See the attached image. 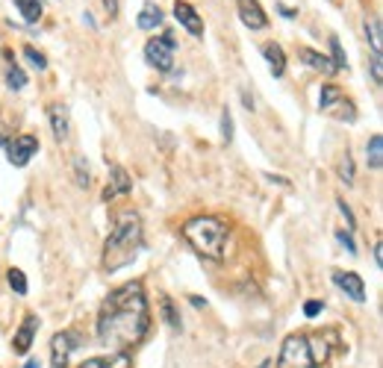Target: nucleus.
<instances>
[{
	"instance_id": "obj_1",
	"label": "nucleus",
	"mask_w": 383,
	"mask_h": 368,
	"mask_svg": "<svg viewBox=\"0 0 383 368\" xmlns=\"http://www.w3.org/2000/svg\"><path fill=\"white\" fill-rule=\"evenodd\" d=\"M151 327V309L145 298V286L133 280L118 286L100 306L97 316V339L112 351H127L145 339Z\"/></svg>"
},
{
	"instance_id": "obj_2",
	"label": "nucleus",
	"mask_w": 383,
	"mask_h": 368,
	"mask_svg": "<svg viewBox=\"0 0 383 368\" xmlns=\"http://www.w3.org/2000/svg\"><path fill=\"white\" fill-rule=\"evenodd\" d=\"M139 250H142V218L136 212H124V216H118L112 233L104 245V268L109 274L127 268L139 257Z\"/></svg>"
},
{
	"instance_id": "obj_3",
	"label": "nucleus",
	"mask_w": 383,
	"mask_h": 368,
	"mask_svg": "<svg viewBox=\"0 0 383 368\" xmlns=\"http://www.w3.org/2000/svg\"><path fill=\"white\" fill-rule=\"evenodd\" d=\"M183 239L198 250L200 257L221 262L227 257L225 247H227V239H230V227L218 216H198V218H189L183 224Z\"/></svg>"
},
{
	"instance_id": "obj_4",
	"label": "nucleus",
	"mask_w": 383,
	"mask_h": 368,
	"mask_svg": "<svg viewBox=\"0 0 383 368\" xmlns=\"http://www.w3.org/2000/svg\"><path fill=\"white\" fill-rule=\"evenodd\" d=\"M313 347L307 336H289L280 347V357H277V368H313Z\"/></svg>"
},
{
	"instance_id": "obj_5",
	"label": "nucleus",
	"mask_w": 383,
	"mask_h": 368,
	"mask_svg": "<svg viewBox=\"0 0 383 368\" xmlns=\"http://www.w3.org/2000/svg\"><path fill=\"white\" fill-rule=\"evenodd\" d=\"M174 35L166 33V35H159V38H151V42L145 45V60L156 68V71H171L174 68Z\"/></svg>"
},
{
	"instance_id": "obj_6",
	"label": "nucleus",
	"mask_w": 383,
	"mask_h": 368,
	"mask_svg": "<svg viewBox=\"0 0 383 368\" xmlns=\"http://www.w3.org/2000/svg\"><path fill=\"white\" fill-rule=\"evenodd\" d=\"M80 347V336L71 333V330H63V333H56L50 339V362L53 368H68V359L71 354Z\"/></svg>"
},
{
	"instance_id": "obj_7",
	"label": "nucleus",
	"mask_w": 383,
	"mask_h": 368,
	"mask_svg": "<svg viewBox=\"0 0 383 368\" xmlns=\"http://www.w3.org/2000/svg\"><path fill=\"white\" fill-rule=\"evenodd\" d=\"M38 153V139L36 135H15V142L9 145V162L12 165H18V168H24L33 157Z\"/></svg>"
},
{
	"instance_id": "obj_8",
	"label": "nucleus",
	"mask_w": 383,
	"mask_h": 368,
	"mask_svg": "<svg viewBox=\"0 0 383 368\" xmlns=\"http://www.w3.org/2000/svg\"><path fill=\"white\" fill-rule=\"evenodd\" d=\"M333 283L345 292L351 301H366V283H362L360 274H354V271H333Z\"/></svg>"
},
{
	"instance_id": "obj_9",
	"label": "nucleus",
	"mask_w": 383,
	"mask_h": 368,
	"mask_svg": "<svg viewBox=\"0 0 383 368\" xmlns=\"http://www.w3.org/2000/svg\"><path fill=\"white\" fill-rule=\"evenodd\" d=\"M236 6H239V18H242V24L245 27L263 30L269 24V18H266L263 6H259V0H236Z\"/></svg>"
},
{
	"instance_id": "obj_10",
	"label": "nucleus",
	"mask_w": 383,
	"mask_h": 368,
	"mask_svg": "<svg viewBox=\"0 0 383 368\" xmlns=\"http://www.w3.org/2000/svg\"><path fill=\"white\" fill-rule=\"evenodd\" d=\"M174 18L180 27H186L192 35H204V21H200V15L192 4H186V0H177L174 4Z\"/></svg>"
},
{
	"instance_id": "obj_11",
	"label": "nucleus",
	"mask_w": 383,
	"mask_h": 368,
	"mask_svg": "<svg viewBox=\"0 0 383 368\" xmlns=\"http://www.w3.org/2000/svg\"><path fill=\"white\" fill-rule=\"evenodd\" d=\"M130 189H133V180H130L127 168L112 165V168H109V183H107V189H104V201H112V198H118V195H127Z\"/></svg>"
},
{
	"instance_id": "obj_12",
	"label": "nucleus",
	"mask_w": 383,
	"mask_h": 368,
	"mask_svg": "<svg viewBox=\"0 0 383 368\" xmlns=\"http://www.w3.org/2000/svg\"><path fill=\"white\" fill-rule=\"evenodd\" d=\"M48 118H50V127H53L56 142H65V139H68V133H71L68 106H65V104H50V109H48Z\"/></svg>"
},
{
	"instance_id": "obj_13",
	"label": "nucleus",
	"mask_w": 383,
	"mask_h": 368,
	"mask_svg": "<svg viewBox=\"0 0 383 368\" xmlns=\"http://www.w3.org/2000/svg\"><path fill=\"white\" fill-rule=\"evenodd\" d=\"M36 327H38V318H36V316H24L21 327H18V333H15V339H12L15 354H27V351H30L33 336H36Z\"/></svg>"
},
{
	"instance_id": "obj_14",
	"label": "nucleus",
	"mask_w": 383,
	"mask_h": 368,
	"mask_svg": "<svg viewBox=\"0 0 383 368\" xmlns=\"http://www.w3.org/2000/svg\"><path fill=\"white\" fill-rule=\"evenodd\" d=\"M80 368H133V359L124 351H115L107 357H92L86 362H80Z\"/></svg>"
},
{
	"instance_id": "obj_15",
	"label": "nucleus",
	"mask_w": 383,
	"mask_h": 368,
	"mask_svg": "<svg viewBox=\"0 0 383 368\" xmlns=\"http://www.w3.org/2000/svg\"><path fill=\"white\" fill-rule=\"evenodd\" d=\"M298 56H301V60H304L313 71H321V74H333V71H336L328 56H325V53H318V50H313V48H301Z\"/></svg>"
},
{
	"instance_id": "obj_16",
	"label": "nucleus",
	"mask_w": 383,
	"mask_h": 368,
	"mask_svg": "<svg viewBox=\"0 0 383 368\" xmlns=\"http://www.w3.org/2000/svg\"><path fill=\"white\" fill-rule=\"evenodd\" d=\"M263 56H266L271 74H274V77H284V71H286V53H284V48L271 42V45L263 48Z\"/></svg>"
},
{
	"instance_id": "obj_17",
	"label": "nucleus",
	"mask_w": 383,
	"mask_h": 368,
	"mask_svg": "<svg viewBox=\"0 0 383 368\" xmlns=\"http://www.w3.org/2000/svg\"><path fill=\"white\" fill-rule=\"evenodd\" d=\"M136 24H139V30H148V33L156 30L159 24H163V9H159L156 4H145L139 18H136Z\"/></svg>"
},
{
	"instance_id": "obj_18",
	"label": "nucleus",
	"mask_w": 383,
	"mask_h": 368,
	"mask_svg": "<svg viewBox=\"0 0 383 368\" xmlns=\"http://www.w3.org/2000/svg\"><path fill=\"white\" fill-rule=\"evenodd\" d=\"M366 162H369V168H380L383 165V135L380 133H374L372 139H369V145H366Z\"/></svg>"
},
{
	"instance_id": "obj_19",
	"label": "nucleus",
	"mask_w": 383,
	"mask_h": 368,
	"mask_svg": "<svg viewBox=\"0 0 383 368\" xmlns=\"http://www.w3.org/2000/svg\"><path fill=\"white\" fill-rule=\"evenodd\" d=\"M325 112H328V115H333V118H339V121H348V124L357 118L354 104H351V101H345V98H336Z\"/></svg>"
},
{
	"instance_id": "obj_20",
	"label": "nucleus",
	"mask_w": 383,
	"mask_h": 368,
	"mask_svg": "<svg viewBox=\"0 0 383 368\" xmlns=\"http://www.w3.org/2000/svg\"><path fill=\"white\" fill-rule=\"evenodd\" d=\"M15 6L24 15L27 24H36L38 18H42V0H15Z\"/></svg>"
},
{
	"instance_id": "obj_21",
	"label": "nucleus",
	"mask_w": 383,
	"mask_h": 368,
	"mask_svg": "<svg viewBox=\"0 0 383 368\" xmlns=\"http://www.w3.org/2000/svg\"><path fill=\"white\" fill-rule=\"evenodd\" d=\"M74 177H77V186H80V189H89L92 171H89V162H86L83 157H74Z\"/></svg>"
},
{
	"instance_id": "obj_22",
	"label": "nucleus",
	"mask_w": 383,
	"mask_h": 368,
	"mask_svg": "<svg viewBox=\"0 0 383 368\" xmlns=\"http://www.w3.org/2000/svg\"><path fill=\"white\" fill-rule=\"evenodd\" d=\"M366 35H369L374 53H380V48H383V33H380V21H377V18H366Z\"/></svg>"
},
{
	"instance_id": "obj_23",
	"label": "nucleus",
	"mask_w": 383,
	"mask_h": 368,
	"mask_svg": "<svg viewBox=\"0 0 383 368\" xmlns=\"http://www.w3.org/2000/svg\"><path fill=\"white\" fill-rule=\"evenodd\" d=\"M6 86H9L12 91H21V89L27 86V74L18 68V65H9V68H6Z\"/></svg>"
},
{
	"instance_id": "obj_24",
	"label": "nucleus",
	"mask_w": 383,
	"mask_h": 368,
	"mask_svg": "<svg viewBox=\"0 0 383 368\" xmlns=\"http://www.w3.org/2000/svg\"><path fill=\"white\" fill-rule=\"evenodd\" d=\"M6 277H9V286L15 289L18 295H27V277H24V271H21V268H9V271H6Z\"/></svg>"
},
{
	"instance_id": "obj_25",
	"label": "nucleus",
	"mask_w": 383,
	"mask_h": 368,
	"mask_svg": "<svg viewBox=\"0 0 383 368\" xmlns=\"http://www.w3.org/2000/svg\"><path fill=\"white\" fill-rule=\"evenodd\" d=\"M336 98H342V91H339V86H333V83H328V86H321V98H318V106H321V112H325Z\"/></svg>"
},
{
	"instance_id": "obj_26",
	"label": "nucleus",
	"mask_w": 383,
	"mask_h": 368,
	"mask_svg": "<svg viewBox=\"0 0 383 368\" xmlns=\"http://www.w3.org/2000/svg\"><path fill=\"white\" fill-rule=\"evenodd\" d=\"M339 177H342V183H345V186L354 183V160H351L348 150H345V157L339 160Z\"/></svg>"
},
{
	"instance_id": "obj_27",
	"label": "nucleus",
	"mask_w": 383,
	"mask_h": 368,
	"mask_svg": "<svg viewBox=\"0 0 383 368\" xmlns=\"http://www.w3.org/2000/svg\"><path fill=\"white\" fill-rule=\"evenodd\" d=\"M330 53H333V68L339 71V68H348V60H345V50H342V45H339V38H330Z\"/></svg>"
},
{
	"instance_id": "obj_28",
	"label": "nucleus",
	"mask_w": 383,
	"mask_h": 368,
	"mask_svg": "<svg viewBox=\"0 0 383 368\" xmlns=\"http://www.w3.org/2000/svg\"><path fill=\"white\" fill-rule=\"evenodd\" d=\"M159 306H163V318H166L171 327H180V316H177V309H174L171 298H163V301H159Z\"/></svg>"
},
{
	"instance_id": "obj_29",
	"label": "nucleus",
	"mask_w": 383,
	"mask_h": 368,
	"mask_svg": "<svg viewBox=\"0 0 383 368\" xmlns=\"http://www.w3.org/2000/svg\"><path fill=\"white\" fill-rule=\"evenodd\" d=\"M221 139L233 142V115H230V109L221 112Z\"/></svg>"
},
{
	"instance_id": "obj_30",
	"label": "nucleus",
	"mask_w": 383,
	"mask_h": 368,
	"mask_svg": "<svg viewBox=\"0 0 383 368\" xmlns=\"http://www.w3.org/2000/svg\"><path fill=\"white\" fill-rule=\"evenodd\" d=\"M24 56H27V60L33 62V68H38V71H45V68H48L45 53H38L36 48H30V45H27V48H24Z\"/></svg>"
},
{
	"instance_id": "obj_31",
	"label": "nucleus",
	"mask_w": 383,
	"mask_h": 368,
	"mask_svg": "<svg viewBox=\"0 0 383 368\" xmlns=\"http://www.w3.org/2000/svg\"><path fill=\"white\" fill-rule=\"evenodd\" d=\"M372 80H374L377 86L383 83V56H380V53L372 56Z\"/></svg>"
},
{
	"instance_id": "obj_32",
	"label": "nucleus",
	"mask_w": 383,
	"mask_h": 368,
	"mask_svg": "<svg viewBox=\"0 0 383 368\" xmlns=\"http://www.w3.org/2000/svg\"><path fill=\"white\" fill-rule=\"evenodd\" d=\"M336 239H339V245L348 250V254H357V245H354V239H351V233H345V230H339L336 233Z\"/></svg>"
},
{
	"instance_id": "obj_33",
	"label": "nucleus",
	"mask_w": 383,
	"mask_h": 368,
	"mask_svg": "<svg viewBox=\"0 0 383 368\" xmlns=\"http://www.w3.org/2000/svg\"><path fill=\"white\" fill-rule=\"evenodd\" d=\"M339 203V212H342V216H345V221H348V230H354L357 227V221H354V212H351V206L345 203V201H336Z\"/></svg>"
},
{
	"instance_id": "obj_34",
	"label": "nucleus",
	"mask_w": 383,
	"mask_h": 368,
	"mask_svg": "<svg viewBox=\"0 0 383 368\" xmlns=\"http://www.w3.org/2000/svg\"><path fill=\"white\" fill-rule=\"evenodd\" d=\"M321 309H325V303H321V301H310V303L304 306V316H307V318H315Z\"/></svg>"
},
{
	"instance_id": "obj_35",
	"label": "nucleus",
	"mask_w": 383,
	"mask_h": 368,
	"mask_svg": "<svg viewBox=\"0 0 383 368\" xmlns=\"http://www.w3.org/2000/svg\"><path fill=\"white\" fill-rule=\"evenodd\" d=\"M242 101H245V109H248V112H254V98H251L248 91H242Z\"/></svg>"
},
{
	"instance_id": "obj_36",
	"label": "nucleus",
	"mask_w": 383,
	"mask_h": 368,
	"mask_svg": "<svg viewBox=\"0 0 383 368\" xmlns=\"http://www.w3.org/2000/svg\"><path fill=\"white\" fill-rule=\"evenodd\" d=\"M104 4H107V9H109V15H115V12H118V4H115V0H104Z\"/></svg>"
},
{
	"instance_id": "obj_37",
	"label": "nucleus",
	"mask_w": 383,
	"mask_h": 368,
	"mask_svg": "<svg viewBox=\"0 0 383 368\" xmlns=\"http://www.w3.org/2000/svg\"><path fill=\"white\" fill-rule=\"evenodd\" d=\"M24 368H38V359H30V362L24 365Z\"/></svg>"
}]
</instances>
